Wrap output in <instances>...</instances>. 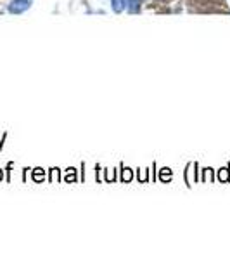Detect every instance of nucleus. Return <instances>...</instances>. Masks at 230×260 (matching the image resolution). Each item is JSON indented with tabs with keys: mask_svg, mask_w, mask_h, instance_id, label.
I'll return each mask as SVG.
<instances>
[{
	"mask_svg": "<svg viewBox=\"0 0 230 260\" xmlns=\"http://www.w3.org/2000/svg\"><path fill=\"white\" fill-rule=\"evenodd\" d=\"M111 7L115 14H121L126 9V0H111Z\"/></svg>",
	"mask_w": 230,
	"mask_h": 260,
	"instance_id": "obj_3",
	"label": "nucleus"
},
{
	"mask_svg": "<svg viewBox=\"0 0 230 260\" xmlns=\"http://www.w3.org/2000/svg\"><path fill=\"white\" fill-rule=\"evenodd\" d=\"M140 3L142 0H126V9L130 14H138L140 12Z\"/></svg>",
	"mask_w": 230,
	"mask_h": 260,
	"instance_id": "obj_2",
	"label": "nucleus"
},
{
	"mask_svg": "<svg viewBox=\"0 0 230 260\" xmlns=\"http://www.w3.org/2000/svg\"><path fill=\"white\" fill-rule=\"evenodd\" d=\"M31 3L33 0H12V2L7 5V10H9L10 14H23L30 9Z\"/></svg>",
	"mask_w": 230,
	"mask_h": 260,
	"instance_id": "obj_1",
	"label": "nucleus"
},
{
	"mask_svg": "<svg viewBox=\"0 0 230 260\" xmlns=\"http://www.w3.org/2000/svg\"><path fill=\"white\" fill-rule=\"evenodd\" d=\"M0 177H2V175H0Z\"/></svg>",
	"mask_w": 230,
	"mask_h": 260,
	"instance_id": "obj_4",
	"label": "nucleus"
}]
</instances>
